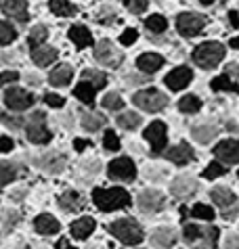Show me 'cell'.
I'll return each instance as SVG.
<instances>
[{
  "instance_id": "6f0895ef",
  "label": "cell",
  "mask_w": 239,
  "mask_h": 249,
  "mask_svg": "<svg viewBox=\"0 0 239 249\" xmlns=\"http://www.w3.org/2000/svg\"><path fill=\"white\" fill-rule=\"evenodd\" d=\"M231 46L237 48V51H239V38H233V40H231Z\"/></svg>"
},
{
  "instance_id": "f546056e",
  "label": "cell",
  "mask_w": 239,
  "mask_h": 249,
  "mask_svg": "<svg viewBox=\"0 0 239 249\" xmlns=\"http://www.w3.org/2000/svg\"><path fill=\"white\" fill-rule=\"evenodd\" d=\"M82 126H84V130H88V132H95V130L105 126V117L99 115V113H84L82 115Z\"/></svg>"
},
{
  "instance_id": "277c9868",
  "label": "cell",
  "mask_w": 239,
  "mask_h": 249,
  "mask_svg": "<svg viewBox=\"0 0 239 249\" xmlns=\"http://www.w3.org/2000/svg\"><path fill=\"white\" fill-rule=\"evenodd\" d=\"M224 59V46L219 42H206L193 51V61L203 69H212Z\"/></svg>"
},
{
  "instance_id": "f35d334b",
  "label": "cell",
  "mask_w": 239,
  "mask_h": 249,
  "mask_svg": "<svg viewBox=\"0 0 239 249\" xmlns=\"http://www.w3.org/2000/svg\"><path fill=\"white\" fill-rule=\"evenodd\" d=\"M46 36H48V30H46L44 25L32 27V32H30V44H32V46H38V44L44 42Z\"/></svg>"
},
{
  "instance_id": "f907efd6",
  "label": "cell",
  "mask_w": 239,
  "mask_h": 249,
  "mask_svg": "<svg viewBox=\"0 0 239 249\" xmlns=\"http://www.w3.org/2000/svg\"><path fill=\"white\" fill-rule=\"evenodd\" d=\"M224 249H239V234H231V237L224 241Z\"/></svg>"
},
{
  "instance_id": "f1b7e54d",
  "label": "cell",
  "mask_w": 239,
  "mask_h": 249,
  "mask_svg": "<svg viewBox=\"0 0 239 249\" xmlns=\"http://www.w3.org/2000/svg\"><path fill=\"white\" fill-rule=\"evenodd\" d=\"M95 90H97V88L90 84V82L84 80V82H80V84L74 88V94H76V99H80L82 103H88V105H90V103L95 101Z\"/></svg>"
},
{
  "instance_id": "6da1fadb",
  "label": "cell",
  "mask_w": 239,
  "mask_h": 249,
  "mask_svg": "<svg viewBox=\"0 0 239 249\" xmlns=\"http://www.w3.org/2000/svg\"><path fill=\"white\" fill-rule=\"evenodd\" d=\"M93 201L101 212H114L128 205L130 195L124 189H95Z\"/></svg>"
},
{
  "instance_id": "7dc6e473",
  "label": "cell",
  "mask_w": 239,
  "mask_h": 249,
  "mask_svg": "<svg viewBox=\"0 0 239 249\" xmlns=\"http://www.w3.org/2000/svg\"><path fill=\"white\" fill-rule=\"evenodd\" d=\"M17 78H19L17 71H2V73H0V86L9 84V82H17Z\"/></svg>"
},
{
  "instance_id": "8992f818",
  "label": "cell",
  "mask_w": 239,
  "mask_h": 249,
  "mask_svg": "<svg viewBox=\"0 0 239 249\" xmlns=\"http://www.w3.org/2000/svg\"><path fill=\"white\" fill-rule=\"evenodd\" d=\"M137 176V168L128 157H118L109 163V178H114L118 182H132Z\"/></svg>"
},
{
  "instance_id": "603a6c76",
  "label": "cell",
  "mask_w": 239,
  "mask_h": 249,
  "mask_svg": "<svg viewBox=\"0 0 239 249\" xmlns=\"http://www.w3.org/2000/svg\"><path fill=\"white\" fill-rule=\"evenodd\" d=\"M34 226H36V231L40 234H55V232H59V222L53 216H48V213H42V216H38L36 220H34Z\"/></svg>"
},
{
  "instance_id": "b9f144b4",
  "label": "cell",
  "mask_w": 239,
  "mask_h": 249,
  "mask_svg": "<svg viewBox=\"0 0 239 249\" xmlns=\"http://www.w3.org/2000/svg\"><path fill=\"white\" fill-rule=\"evenodd\" d=\"M224 172H227V168H224L222 163L212 161L206 168V172H203V176H206V178H219V176H224Z\"/></svg>"
},
{
  "instance_id": "d590c367",
  "label": "cell",
  "mask_w": 239,
  "mask_h": 249,
  "mask_svg": "<svg viewBox=\"0 0 239 249\" xmlns=\"http://www.w3.org/2000/svg\"><path fill=\"white\" fill-rule=\"evenodd\" d=\"M145 25H147V30H149V32L161 34V32H166L168 21H166V17H161V15H151V17L145 21Z\"/></svg>"
},
{
  "instance_id": "52a82bcc",
  "label": "cell",
  "mask_w": 239,
  "mask_h": 249,
  "mask_svg": "<svg viewBox=\"0 0 239 249\" xmlns=\"http://www.w3.org/2000/svg\"><path fill=\"white\" fill-rule=\"evenodd\" d=\"M95 59L99 61L101 65L118 67L120 63H122V53H120L109 40H101V42L95 46Z\"/></svg>"
},
{
  "instance_id": "f6af8a7d",
  "label": "cell",
  "mask_w": 239,
  "mask_h": 249,
  "mask_svg": "<svg viewBox=\"0 0 239 249\" xmlns=\"http://www.w3.org/2000/svg\"><path fill=\"white\" fill-rule=\"evenodd\" d=\"M137 38H139L137 30H132V27H130V30H126V32L122 34V36H120V42H122V44H126V46H130V44L135 42Z\"/></svg>"
},
{
  "instance_id": "9f6ffc18",
  "label": "cell",
  "mask_w": 239,
  "mask_h": 249,
  "mask_svg": "<svg viewBox=\"0 0 239 249\" xmlns=\"http://www.w3.org/2000/svg\"><path fill=\"white\" fill-rule=\"evenodd\" d=\"M233 216H235V207H231V210L224 213V218H233Z\"/></svg>"
},
{
  "instance_id": "7a4b0ae2",
  "label": "cell",
  "mask_w": 239,
  "mask_h": 249,
  "mask_svg": "<svg viewBox=\"0 0 239 249\" xmlns=\"http://www.w3.org/2000/svg\"><path fill=\"white\" fill-rule=\"evenodd\" d=\"M185 239L193 249H214L219 241V228L216 226H185Z\"/></svg>"
},
{
  "instance_id": "9c48e42d",
  "label": "cell",
  "mask_w": 239,
  "mask_h": 249,
  "mask_svg": "<svg viewBox=\"0 0 239 249\" xmlns=\"http://www.w3.org/2000/svg\"><path fill=\"white\" fill-rule=\"evenodd\" d=\"M203 25H206L203 17L195 15V13H182V15H179V19H177L179 32L182 34V36H187V38L198 36V34L203 30Z\"/></svg>"
},
{
  "instance_id": "f5cc1de1",
  "label": "cell",
  "mask_w": 239,
  "mask_h": 249,
  "mask_svg": "<svg viewBox=\"0 0 239 249\" xmlns=\"http://www.w3.org/2000/svg\"><path fill=\"white\" fill-rule=\"evenodd\" d=\"M74 147H76V151H84L88 147V141H84V138H76L74 141Z\"/></svg>"
},
{
  "instance_id": "816d5d0a",
  "label": "cell",
  "mask_w": 239,
  "mask_h": 249,
  "mask_svg": "<svg viewBox=\"0 0 239 249\" xmlns=\"http://www.w3.org/2000/svg\"><path fill=\"white\" fill-rule=\"evenodd\" d=\"M224 75H229V78H237L239 75V65H227L224 67Z\"/></svg>"
},
{
  "instance_id": "1f68e13d",
  "label": "cell",
  "mask_w": 239,
  "mask_h": 249,
  "mask_svg": "<svg viewBox=\"0 0 239 249\" xmlns=\"http://www.w3.org/2000/svg\"><path fill=\"white\" fill-rule=\"evenodd\" d=\"M212 90H227V92H239V86L237 84H233L231 82V78L229 75H219V78H214L212 80Z\"/></svg>"
},
{
  "instance_id": "ac0fdd59",
  "label": "cell",
  "mask_w": 239,
  "mask_h": 249,
  "mask_svg": "<svg viewBox=\"0 0 239 249\" xmlns=\"http://www.w3.org/2000/svg\"><path fill=\"white\" fill-rule=\"evenodd\" d=\"M32 59H34V63L36 65L46 67V65H51L53 61L57 59V51H55L53 46L38 44V46H34V51H32Z\"/></svg>"
},
{
  "instance_id": "4dcf8cb0",
  "label": "cell",
  "mask_w": 239,
  "mask_h": 249,
  "mask_svg": "<svg viewBox=\"0 0 239 249\" xmlns=\"http://www.w3.org/2000/svg\"><path fill=\"white\" fill-rule=\"evenodd\" d=\"M179 109L182 113H198L201 109V101L198 99V96H182V99L179 101Z\"/></svg>"
},
{
  "instance_id": "681fc988",
  "label": "cell",
  "mask_w": 239,
  "mask_h": 249,
  "mask_svg": "<svg viewBox=\"0 0 239 249\" xmlns=\"http://www.w3.org/2000/svg\"><path fill=\"white\" fill-rule=\"evenodd\" d=\"M13 149V141L9 136H0V153H9Z\"/></svg>"
},
{
  "instance_id": "ab89813d",
  "label": "cell",
  "mask_w": 239,
  "mask_h": 249,
  "mask_svg": "<svg viewBox=\"0 0 239 249\" xmlns=\"http://www.w3.org/2000/svg\"><path fill=\"white\" fill-rule=\"evenodd\" d=\"M191 216H193V218H199V220H212V218H214V212L210 210L208 205L198 203V205L191 207Z\"/></svg>"
},
{
  "instance_id": "7c38bea8",
  "label": "cell",
  "mask_w": 239,
  "mask_h": 249,
  "mask_svg": "<svg viewBox=\"0 0 239 249\" xmlns=\"http://www.w3.org/2000/svg\"><path fill=\"white\" fill-rule=\"evenodd\" d=\"M166 199L158 191H143L139 195V210L143 213H156L164 207Z\"/></svg>"
},
{
  "instance_id": "ffe728a7",
  "label": "cell",
  "mask_w": 239,
  "mask_h": 249,
  "mask_svg": "<svg viewBox=\"0 0 239 249\" xmlns=\"http://www.w3.org/2000/svg\"><path fill=\"white\" fill-rule=\"evenodd\" d=\"M168 159H170L172 163H177V165H185V163H189L193 159V149L189 147L187 142L177 144L174 149L168 151Z\"/></svg>"
},
{
  "instance_id": "74e56055",
  "label": "cell",
  "mask_w": 239,
  "mask_h": 249,
  "mask_svg": "<svg viewBox=\"0 0 239 249\" xmlns=\"http://www.w3.org/2000/svg\"><path fill=\"white\" fill-rule=\"evenodd\" d=\"M17 36V32H15V27H13L11 23H6V21H0V44H9L13 42Z\"/></svg>"
},
{
  "instance_id": "484cf974",
  "label": "cell",
  "mask_w": 239,
  "mask_h": 249,
  "mask_svg": "<svg viewBox=\"0 0 239 249\" xmlns=\"http://www.w3.org/2000/svg\"><path fill=\"white\" fill-rule=\"evenodd\" d=\"M69 40L78 48H84L93 42V36H90V32L84 25H74L72 30H69Z\"/></svg>"
},
{
  "instance_id": "4316f807",
  "label": "cell",
  "mask_w": 239,
  "mask_h": 249,
  "mask_svg": "<svg viewBox=\"0 0 239 249\" xmlns=\"http://www.w3.org/2000/svg\"><path fill=\"white\" fill-rule=\"evenodd\" d=\"M212 201L219 205V207H231L235 203V195L231 193L229 189H224V186H216V189H212Z\"/></svg>"
},
{
  "instance_id": "11a10c76",
  "label": "cell",
  "mask_w": 239,
  "mask_h": 249,
  "mask_svg": "<svg viewBox=\"0 0 239 249\" xmlns=\"http://www.w3.org/2000/svg\"><path fill=\"white\" fill-rule=\"evenodd\" d=\"M57 249H76V247H72L65 239H63V241H59V243H57Z\"/></svg>"
},
{
  "instance_id": "4fadbf2b",
  "label": "cell",
  "mask_w": 239,
  "mask_h": 249,
  "mask_svg": "<svg viewBox=\"0 0 239 249\" xmlns=\"http://www.w3.org/2000/svg\"><path fill=\"white\" fill-rule=\"evenodd\" d=\"M214 155L224 161L227 165H233V163H239V142L237 141H222L214 147Z\"/></svg>"
},
{
  "instance_id": "d6a6232c",
  "label": "cell",
  "mask_w": 239,
  "mask_h": 249,
  "mask_svg": "<svg viewBox=\"0 0 239 249\" xmlns=\"http://www.w3.org/2000/svg\"><path fill=\"white\" fill-rule=\"evenodd\" d=\"M15 176H17V168H15V165L9 163V161H0V186L13 182V180H15Z\"/></svg>"
},
{
  "instance_id": "ee69618b",
  "label": "cell",
  "mask_w": 239,
  "mask_h": 249,
  "mask_svg": "<svg viewBox=\"0 0 239 249\" xmlns=\"http://www.w3.org/2000/svg\"><path fill=\"white\" fill-rule=\"evenodd\" d=\"M124 4L128 6V9L132 11V13H143L145 9H147V0H124Z\"/></svg>"
},
{
  "instance_id": "7402d4cb",
  "label": "cell",
  "mask_w": 239,
  "mask_h": 249,
  "mask_svg": "<svg viewBox=\"0 0 239 249\" xmlns=\"http://www.w3.org/2000/svg\"><path fill=\"white\" fill-rule=\"evenodd\" d=\"M216 134H219V128L212 126V124H199L191 130V136L201 144H208L212 138H216Z\"/></svg>"
},
{
  "instance_id": "83f0119b",
  "label": "cell",
  "mask_w": 239,
  "mask_h": 249,
  "mask_svg": "<svg viewBox=\"0 0 239 249\" xmlns=\"http://www.w3.org/2000/svg\"><path fill=\"white\" fill-rule=\"evenodd\" d=\"M59 203L65 212H78L80 207H84V197L78 195V193H74V191H69L59 199Z\"/></svg>"
},
{
  "instance_id": "bcb514c9",
  "label": "cell",
  "mask_w": 239,
  "mask_h": 249,
  "mask_svg": "<svg viewBox=\"0 0 239 249\" xmlns=\"http://www.w3.org/2000/svg\"><path fill=\"white\" fill-rule=\"evenodd\" d=\"M44 101H46V105H51V107H63L65 105V101H63L61 96H57V94H46Z\"/></svg>"
},
{
  "instance_id": "60d3db41",
  "label": "cell",
  "mask_w": 239,
  "mask_h": 249,
  "mask_svg": "<svg viewBox=\"0 0 239 249\" xmlns=\"http://www.w3.org/2000/svg\"><path fill=\"white\" fill-rule=\"evenodd\" d=\"M103 107H105V109H114V111H118V109H122V107H124V101H122V96H120V94L109 92V94L103 99Z\"/></svg>"
},
{
  "instance_id": "cb8c5ba5",
  "label": "cell",
  "mask_w": 239,
  "mask_h": 249,
  "mask_svg": "<svg viewBox=\"0 0 239 249\" xmlns=\"http://www.w3.org/2000/svg\"><path fill=\"white\" fill-rule=\"evenodd\" d=\"M174 241H177V234H174L172 228H158L156 232L151 234V243L156 247H170Z\"/></svg>"
},
{
  "instance_id": "680465c9",
  "label": "cell",
  "mask_w": 239,
  "mask_h": 249,
  "mask_svg": "<svg viewBox=\"0 0 239 249\" xmlns=\"http://www.w3.org/2000/svg\"><path fill=\"white\" fill-rule=\"evenodd\" d=\"M199 2H201V4H212L214 0H199Z\"/></svg>"
},
{
  "instance_id": "5b68a950",
  "label": "cell",
  "mask_w": 239,
  "mask_h": 249,
  "mask_svg": "<svg viewBox=\"0 0 239 249\" xmlns=\"http://www.w3.org/2000/svg\"><path fill=\"white\" fill-rule=\"evenodd\" d=\"M135 105L145 109L149 113H156V111H161L166 105H168V96L164 92L156 90V88H147V90H140L135 94Z\"/></svg>"
},
{
  "instance_id": "ba28073f",
  "label": "cell",
  "mask_w": 239,
  "mask_h": 249,
  "mask_svg": "<svg viewBox=\"0 0 239 249\" xmlns=\"http://www.w3.org/2000/svg\"><path fill=\"white\" fill-rule=\"evenodd\" d=\"M27 138L36 144H44L51 141V132H48L46 124H44V113H34L32 120L27 122Z\"/></svg>"
},
{
  "instance_id": "e575fe53",
  "label": "cell",
  "mask_w": 239,
  "mask_h": 249,
  "mask_svg": "<svg viewBox=\"0 0 239 249\" xmlns=\"http://www.w3.org/2000/svg\"><path fill=\"white\" fill-rule=\"evenodd\" d=\"M118 126H122L124 130H135V128H139L140 126V115H137V113H122L118 117Z\"/></svg>"
},
{
  "instance_id": "c3c4849f",
  "label": "cell",
  "mask_w": 239,
  "mask_h": 249,
  "mask_svg": "<svg viewBox=\"0 0 239 249\" xmlns=\"http://www.w3.org/2000/svg\"><path fill=\"white\" fill-rule=\"evenodd\" d=\"M0 120H2L4 124H6V126H9V128H21V120H19V117H9V115H0Z\"/></svg>"
},
{
  "instance_id": "9a60e30c",
  "label": "cell",
  "mask_w": 239,
  "mask_h": 249,
  "mask_svg": "<svg viewBox=\"0 0 239 249\" xmlns=\"http://www.w3.org/2000/svg\"><path fill=\"white\" fill-rule=\"evenodd\" d=\"M195 191H198V182H195L191 176H179L177 180L172 182V195L179 199L191 197V195H195Z\"/></svg>"
},
{
  "instance_id": "30bf717a",
  "label": "cell",
  "mask_w": 239,
  "mask_h": 249,
  "mask_svg": "<svg viewBox=\"0 0 239 249\" xmlns=\"http://www.w3.org/2000/svg\"><path fill=\"white\" fill-rule=\"evenodd\" d=\"M4 103L13 111H25L27 107L34 105V94L23 90V88H11V90H6V94H4Z\"/></svg>"
},
{
  "instance_id": "44dd1931",
  "label": "cell",
  "mask_w": 239,
  "mask_h": 249,
  "mask_svg": "<svg viewBox=\"0 0 239 249\" xmlns=\"http://www.w3.org/2000/svg\"><path fill=\"white\" fill-rule=\"evenodd\" d=\"M72 75H74V69L69 67V65H59V67H55L51 75H48V82H51L53 86H65L72 82Z\"/></svg>"
},
{
  "instance_id": "91938a15",
  "label": "cell",
  "mask_w": 239,
  "mask_h": 249,
  "mask_svg": "<svg viewBox=\"0 0 239 249\" xmlns=\"http://www.w3.org/2000/svg\"><path fill=\"white\" fill-rule=\"evenodd\" d=\"M237 176H239V174H237Z\"/></svg>"
},
{
  "instance_id": "7bdbcfd3",
  "label": "cell",
  "mask_w": 239,
  "mask_h": 249,
  "mask_svg": "<svg viewBox=\"0 0 239 249\" xmlns=\"http://www.w3.org/2000/svg\"><path fill=\"white\" fill-rule=\"evenodd\" d=\"M105 149H109V151H118L120 149V141H118L116 132H111V130L105 132Z\"/></svg>"
},
{
  "instance_id": "d4e9b609",
  "label": "cell",
  "mask_w": 239,
  "mask_h": 249,
  "mask_svg": "<svg viewBox=\"0 0 239 249\" xmlns=\"http://www.w3.org/2000/svg\"><path fill=\"white\" fill-rule=\"evenodd\" d=\"M93 231H95V220L88 218V216L76 220V222L72 224V234H74L76 239H86Z\"/></svg>"
},
{
  "instance_id": "2e32d148",
  "label": "cell",
  "mask_w": 239,
  "mask_h": 249,
  "mask_svg": "<svg viewBox=\"0 0 239 249\" xmlns=\"http://www.w3.org/2000/svg\"><path fill=\"white\" fill-rule=\"evenodd\" d=\"M42 170H48V172H61L65 168V157L57 151H53V153H46V155H40L36 161H34Z\"/></svg>"
},
{
  "instance_id": "5bb4252c",
  "label": "cell",
  "mask_w": 239,
  "mask_h": 249,
  "mask_svg": "<svg viewBox=\"0 0 239 249\" xmlns=\"http://www.w3.org/2000/svg\"><path fill=\"white\" fill-rule=\"evenodd\" d=\"M191 75L193 73L189 67H177L166 75V84H168V88H172V90H180V88H185L189 82H191Z\"/></svg>"
},
{
  "instance_id": "836d02e7",
  "label": "cell",
  "mask_w": 239,
  "mask_h": 249,
  "mask_svg": "<svg viewBox=\"0 0 239 249\" xmlns=\"http://www.w3.org/2000/svg\"><path fill=\"white\" fill-rule=\"evenodd\" d=\"M51 11L55 15H61V17H69L76 13V9L67 2V0H51Z\"/></svg>"
},
{
  "instance_id": "d6986e66",
  "label": "cell",
  "mask_w": 239,
  "mask_h": 249,
  "mask_svg": "<svg viewBox=\"0 0 239 249\" xmlns=\"http://www.w3.org/2000/svg\"><path fill=\"white\" fill-rule=\"evenodd\" d=\"M161 65H164V59H161L159 54H156V53H145V54H140V57L137 59V67L140 69V71H145V73L158 71Z\"/></svg>"
},
{
  "instance_id": "e0dca14e",
  "label": "cell",
  "mask_w": 239,
  "mask_h": 249,
  "mask_svg": "<svg viewBox=\"0 0 239 249\" xmlns=\"http://www.w3.org/2000/svg\"><path fill=\"white\" fill-rule=\"evenodd\" d=\"M2 11L15 21H27V4L25 0H4L2 2Z\"/></svg>"
},
{
  "instance_id": "8fae6325",
  "label": "cell",
  "mask_w": 239,
  "mask_h": 249,
  "mask_svg": "<svg viewBox=\"0 0 239 249\" xmlns=\"http://www.w3.org/2000/svg\"><path fill=\"white\" fill-rule=\"evenodd\" d=\"M145 138L149 141L153 153H161L164 147H166V138H168L166 124L164 122H153V124H149V128L145 130Z\"/></svg>"
},
{
  "instance_id": "8d00e7d4",
  "label": "cell",
  "mask_w": 239,
  "mask_h": 249,
  "mask_svg": "<svg viewBox=\"0 0 239 249\" xmlns=\"http://www.w3.org/2000/svg\"><path fill=\"white\" fill-rule=\"evenodd\" d=\"M84 80L90 82L95 88H103L105 84H107V78H105V73L97 71V69H86V71H84Z\"/></svg>"
},
{
  "instance_id": "db71d44e",
  "label": "cell",
  "mask_w": 239,
  "mask_h": 249,
  "mask_svg": "<svg viewBox=\"0 0 239 249\" xmlns=\"http://www.w3.org/2000/svg\"><path fill=\"white\" fill-rule=\"evenodd\" d=\"M229 19H231V27H239V15H237L235 11L229 13Z\"/></svg>"
},
{
  "instance_id": "3957f363",
  "label": "cell",
  "mask_w": 239,
  "mask_h": 249,
  "mask_svg": "<svg viewBox=\"0 0 239 249\" xmlns=\"http://www.w3.org/2000/svg\"><path fill=\"white\" fill-rule=\"evenodd\" d=\"M109 232L114 234L116 239L122 241L124 245H137V243L143 241V231H140V226L130 218H122V220L111 222Z\"/></svg>"
}]
</instances>
